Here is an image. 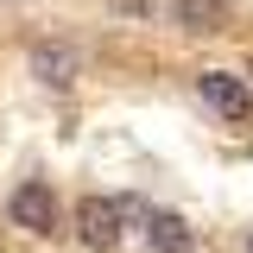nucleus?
<instances>
[{
  "mask_svg": "<svg viewBox=\"0 0 253 253\" xmlns=\"http://www.w3.org/2000/svg\"><path fill=\"white\" fill-rule=\"evenodd\" d=\"M121 203H108V196H83L76 203V234H83V247L95 253H114L121 247Z\"/></svg>",
  "mask_w": 253,
  "mask_h": 253,
  "instance_id": "1",
  "label": "nucleus"
},
{
  "mask_svg": "<svg viewBox=\"0 0 253 253\" xmlns=\"http://www.w3.org/2000/svg\"><path fill=\"white\" fill-rule=\"evenodd\" d=\"M6 215L19 221V228H32V234H51L57 228V196H51V184H19L13 190V203H6Z\"/></svg>",
  "mask_w": 253,
  "mask_h": 253,
  "instance_id": "2",
  "label": "nucleus"
},
{
  "mask_svg": "<svg viewBox=\"0 0 253 253\" xmlns=\"http://www.w3.org/2000/svg\"><path fill=\"white\" fill-rule=\"evenodd\" d=\"M196 89H203V101H209V108H215L221 121H247L253 114V95L241 89V83H234V76H221V70H209V76H203V83H196Z\"/></svg>",
  "mask_w": 253,
  "mask_h": 253,
  "instance_id": "3",
  "label": "nucleus"
},
{
  "mask_svg": "<svg viewBox=\"0 0 253 253\" xmlns=\"http://www.w3.org/2000/svg\"><path fill=\"white\" fill-rule=\"evenodd\" d=\"M32 76L51 83V89H63V83L76 76V57H70L63 44H38V51H32Z\"/></svg>",
  "mask_w": 253,
  "mask_h": 253,
  "instance_id": "4",
  "label": "nucleus"
},
{
  "mask_svg": "<svg viewBox=\"0 0 253 253\" xmlns=\"http://www.w3.org/2000/svg\"><path fill=\"white\" fill-rule=\"evenodd\" d=\"M171 13H177V26H184V32H221L228 0H177Z\"/></svg>",
  "mask_w": 253,
  "mask_h": 253,
  "instance_id": "5",
  "label": "nucleus"
},
{
  "mask_svg": "<svg viewBox=\"0 0 253 253\" xmlns=\"http://www.w3.org/2000/svg\"><path fill=\"white\" fill-rule=\"evenodd\" d=\"M152 253H190V234L177 215H152Z\"/></svg>",
  "mask_w": 253,
  "mask_h": 253,
  "instance_id": "6",
  "label": "nucleus"
},
{
  "mask_svg": "<svg viewBox=\"0 0 253 253\" xmlns=\"http://www.w3.org/2000/svg\"><path fill=\"white\" fill-rule=\"evenodd\" d=\"M247 253H253V247H247Z\"/></svg>",
  "mask_w": 253,
  "mask_h": 253,
  "instance_id": "7",
  "label": "nucleus"
}]
</instances>
